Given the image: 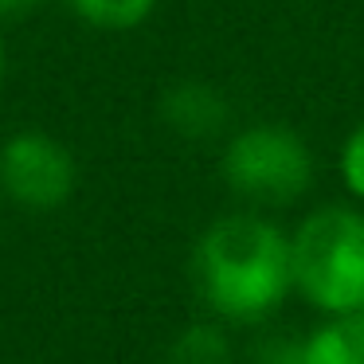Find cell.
I'll use <instances>...</instances> for the list:
<instances>
[{
  "mask_svg": "<svg viewBox=\"0 0 364 364\" xmlns=\"http://www.w3.org/2000/svg\"><path fill=\"white\" fill-rule=\"evenodd\" d=\"M200 298L223 321L251 325L294 290V251L278 223L262 215H223L196 243Z\"/></svg>",
  "mask_w": 364,
  "mask_h": 364,
  "instance_id": "1",
  "label": "cell"
},
{
  "mask_svg": "<svg viewBox=\"0 0 364 364\" xmlns=\"http://www.w3.org/2000/svg\"><path fill=\"white\" fill-rule=\"evenodd\" d=\"M294 290L325 317L364 314V215L356 208H317L290 235Z\"/></svg>",
  "mask_w": 364,
  "mask_h": 364,
  "instance_id": "2",
  "label": "cell"
},
{
  "mask_svg": "<svg viewBox=\"0 0 364 364\" xmlns=\"http://www.w3.org/2000/svg\"><path fill=\"white\" fill-rule=\"evenodd\" d=\"M220 168L235 196L262 208H286L298 204L314 184V149L294 129L259 122L228 137Z\"/></svg>",
  "mask_w": 364,
  "mask_h": 364,
  "instance_id": "3",
  "label": "cell"
},
{
  "mask_svg": "<svg viewBox=\"0 0 364 364\" xmlns=\"http://www.w3.org/2000/svg\"><path fill=\"white\" fill-rule=\"evenodd\" d=\"M79 168L63 141L40 129H16L0 145V192L28 212H55L71 200Z\"/></svg>",
  "mask_w": 364,
  "mask_h": 364,
  "instance_id": "4",
  "label": "cell"
},
{
  "mask_svg": "<svg viewBox=\"0 0 364 364\" xmlns=\"http://www.w3.org/2000/svg\"><path fill=\"white\" fill-rule=\"evenodd\" d=\"M161 122L184 141H212L228 129L231 106L223 90H215L212 82L184 79L161 95Z\"/></svg>",
  "mask_w": 364,
  "mask_h": 364,
  "instance_id": "5",
  "label": "cell"
},
{
  "mask_svg": "<svg viewBox=\"0 0 364 364\" xmlns=\"http://www.w3.org/2000/svg\"><path fill=\"white\" fill-rule=\"evenodd\" d=\"M301 364H364V314H341L301 337Z\"/></svg>",
  "mask_w": 364,
  "mask_h": 364,
  "instance_id": "6",
  "label": "cell"
},
{
  "mask_svg": "<svg viewBox=\"0 0 364 364\" xmlns=\"http://www.w3.org/2000/svg\"><path fill=\"white\" fill-rule=\"evenodd\" d=\"M165 364H235V353H231V341L220 325L196 321L173 337Z\"/></svg>",
  "mask_w": 364,
  "mask_h": 364,
  "instance_id": "7",
  "label": "cell"
},
{
  "mask_svg": "<svg viewBox=\"0 0 364 364\" xmlns=\"http://www.w3.org/2000/svg\"><path fill=\"white\" fill-rule=\"evenodd\" d=\"M71 9L102 32H129L153 16L157 0H71Z\"/></svg>",
  "mask_w": 364,
  "mask_h": 364,
  "instance_id": "8",
  "label": "cell"
},
{
  "mask_svg": "<svg viewBox=\"0 0 364 364\" xmlns=\"http://www.w3.org/2000/svg\"><path fill=\"white\" fill-rule=\"evenodd\" d=\"M341 181L356 200H364V122L341 145Z\"/></svg>",
  "mask_w": 364,
  "mask_h": 364,
  "instance_id": "9",
  "label": "cell"
},
{
  "mask_svg": "<svg viewBox=\"0 0 364 364\" xmlns=\"http://www.w3.org/2000/svg\"><path fill=\"white\" fill-rule=\"evenodd\" d=\"M255 364H301V337H267L255 348Z\"/></svg>",
  "mask_w": 364,
  "mask_h": 364,
  "instance_id": "10",
  "label": "cell"
},
{
  "mask_svg": "<svg viewBox=\"0 0 364 364\" xmlns=\"http://www.w3.org/2000/svg\"><path fill=\"white\" fill-rule=\"evenodd\" d=\"M43 0H0V20H16V16H28L32 9H40Z\"/></svg>",
  "mask_w": 364,
  "mask_h": 364,
  "instance_id": "11",
  "label": "cell"
},
{
  "mask_svg": "<svg viewBox=\"0 0 364 364\" xmlns=\"http://www.w3.org/2000/svg\"><path fill=\"white\" fill-rule=\"evenodd\" d=\"M4 63H9V51H4V40H0V79H4Z\"/></svg>",
  "mask_w": 364,
  "mask_h": 364,
  "instance_id": "12",
  "label": "cell"
}]
</instances>
